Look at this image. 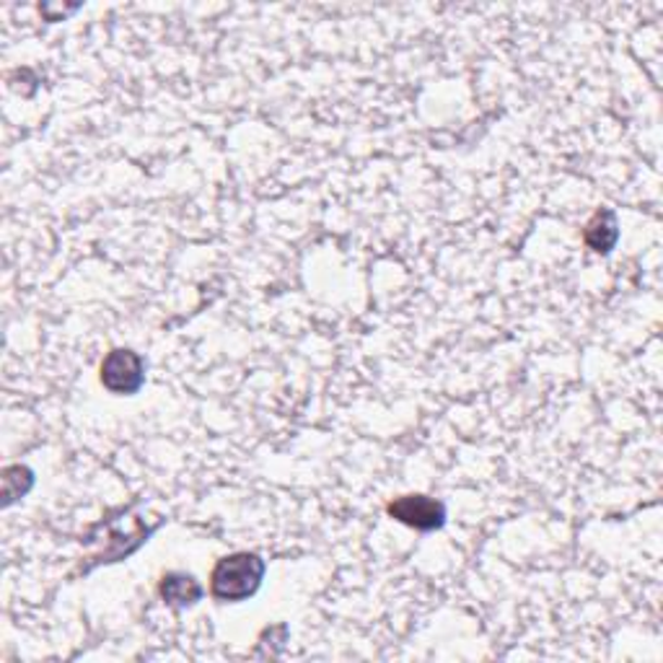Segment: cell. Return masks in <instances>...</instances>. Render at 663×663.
Segmentation results:
<instances>
[{
    "instance_id": "cell-2",
    "label": "cell",
    "mask_w": 663,
    "mask_h": 663,
    "mask_svg": "<svg viewBox=\"0 0 663 663\" xmlns=\"http://www.w3.org/2000/svg\"><path fill=\"white\" fill-rule=\"evenodd\" d=\"M99 378L101 384H104V389H110L112 395H138L146 384V363L135 350L114 348L107 353L104 361H101Z\"/></svg>"
},
{
    "instance_id": "cell-4",
    "label": "cell",
    "mask_w": 663,
    "mask_h": 663,
    "mask_svg": "<svg viewBox=\"0 0 663 663\" xmlns=\"http://www.w3.org/2000/svg\"><path fill=\"white\" fill-rule=\"evenodd\" d=\"M202 593H205V588H202L200 580L189 573L172 571V573H166L159 584V597L164 599V604L174 606V609H185V606L198 604V601L202 599Z\"/></svg>"
},
{
    "instance_id": "cell-3",
    "label": "cell",
    "mask_w": 663,
    "mask_h": 663,
    "mask_svg": "<svg viewBox=\"0 0 663 663\" xmlns=\"http://www.w3.org/2000/svg\"><path fill=\"white\" fill-rule=\"evenodd\" d=\"M387 513L399 524L417 531H436L446 524V505L430 496H402L387 505Z\"/></svg>"
},
{
    "instance_id": "cell-5",
    "label": "cell",
    "mask_w": 663,
    "mask_h": 663,
    "mask_svg": "<svg viewBox=\"0 0 663 663\" xmlns=\"http://www.w3.org/2000/svg\"><path fill=\"white\" fill-rule=\"evenodd\" d=\"M584 239L591 252H597V254L612 252V249L617 247V239H620V223H617V215H614V211L601 208V211L586 223Z\"/></svg>"
},
{
    "instance_id": "cell-6",
    "label": "cell",
    "mask_w": 663,
    "mask_h": 663,
    "mask_svg": "<svg viewBox=\"0 0 663 663\" xmlns=\"http://www.w3.org/2000/svg\"><path fill=\"white\" fill-rule=\"evenodd\" d=\"M34 485V472L29 470V466L24 464H13V466H5L3 472V503L11 505L13 500L24 498L26 492L32 490Z\"/></svg>"
},
{
    "instance_id": "cell-1",
    "label": "cell",
    "mask_w": 663,
    "mask_h": 663,
    "mask_svg": "<svg viewBox=\"0 0 663 663\" xmlns=\"http://www.w3.org/2000/svg\"><path fill=\"white\" fill-rule=\"evenodd\" d=\"M265 560L254 552H234L221 558L211 573V593L213 599L226 601V604H239V601L252 599L260 591L262 578H265Z\"/></svg>"
}]
</instances>
